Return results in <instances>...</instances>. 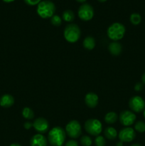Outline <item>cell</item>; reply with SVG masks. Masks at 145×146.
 Here are the masks:
<instances>
[{"label": "cell", "mask_w": 145, "mask_h": 146, "mask_svg": "<svg viewBox=\"0 0 145 146\" xmlns=\"http://www.w3.org/2000/svg\"><path fill=\"white\" fill-rule=\"evenodd\" d=\"M66 138V133L60 126L51 128L48 134V141L52 146H63Z\"/></svg>", "instance_id": "1"}, {"label": "cell", "mask_w": 145, "mask_h": 146, "mask_svg": "<svg viewBox=\"0 0 145 146\" xmlns=\"http://www.w3.org/2000/svg\"><path fill=\"white\" fill-rule=\"evenodd\" d=\"M56 7L55 4L49 0L41 1L37 5L36 13L42 19H51L55 14Z\"/></svg>", "instance_id": "2"}, {"label": "cell", "mask_w": 145, "mask_h": 146, "mask_svg": "<svg viewBox=\"0 0 145 146\" xmlns=\"http://www.w3.org/2000/svg\"><path fill=\"white\" fill-rule=\"evenodd\" d=\"M126 29L124 24L119 22H115L111 24L107 30V35L109 39L117 41L124 37Z\"/></svg>", "instance_id": "3"}, {"label": "cell", "mask_w": 145, "mask_h": 146, "mask_svg": "<svg viewBox=\"0 0 145 146\" xmlns=\"http://www.w3.org/2000/svg\"><path fill=\"white\" fill-rule=\"evenodd\" d=\"M81 35L80 27L77 24H69L65 27L63 36L65 39L69 43H75L79 40Z\"/></svg>", "instance_id": "4"}, {"label": "cell", "mask_w": 145, "mask_h": 146, "mask_svg": "<svg viewBox=\"0 0 145 146\" xmlns=\"http://www.w3.org/2000/svg\"><path fill=\"white\" fill-rule=\"evenodd\" d=\"M85 130L88 133L93 136H98L101 133L102 131V123L98 119L90 118L85 121Z\"/></svg>", "instance_id": "5"}, {"label": "cell", "mask_w": 145, "mask_h": 146, "mask_svg": "<svg viewBox=\"0 0 145 146\" xmlns=\"http://www.w3.org/2000/svg\"><path fill=\"white\" fill-rule=\"evenodd\" d=\"M65 131L67 135L72 139L78 138L82 134V128L80 123L75 120L71 121L67 123Z\"/></svg>", "instance_id": "6"}, {"label": "cell", "mask_w": 145, "mask_h": 146, "mask_svg": "<svg viewBox=\"0 0 145 146\" xmlns=\"http://www.w3.org/2000/svg\"><path fill=\"white\" fill-rule=\"evenodd\" d=\"M78 17L85 21H90L94 17V9L90 4L84 3L78 10Z\"/></svg>", "instance_id": "7"}, {"label": "cell", "mask_w": 145, "mask_h": 146, "mask_svg": "<svg viewBox=\"0 0 145 146\" xmlns=\"http://www.w3.org/2000/svg\"><path fill=\"white\" fill-rule=\"evenodd\" d=\"M129 107L132 112L141 113L145 109V101L139 96H132L129 101Z\"/></svg>", "instance_id": "8"}, {"label": "cell", "mask_w": 145, "mask_h": 146, "mask_svg": "<svg viewBox=\"0 0 145 146\" xmlns=\"http://www.w3.org/2000/svg\"><path fill=\"white\" fill-rule=\"evenodd\" d=\"M136 116L134 112L128 110L122 111L119 114V119L121 124L125 127H130L134 123Z\"/></svg>", "instance_id": "9"}, {"label": "cell", "mask_w": 145, "mask_h": 146, "mask_svg": "<svg viewBox=\"0 0 145 146\" xmlns=\"http://www.w3.org/2000/svg\"><path fill=\"white\" fill-rule=\"evenodd\" d=\"M119 141L123 143H129L133 141L136 138L135 131L131 127H125L122 128L118 134Z\"/></svg>", "instance_id": "10"}, {"label": "cell", "mask_w": 145, "mask_h": 146, "mask_svg": "<svg viewBox=\"0 0 145 146\" xmlns=\"http://www.w3.org/2000/svg\"><path fill=\"white\" fill-rule=\"evenodd\" d=\"M34 129L40 134L46 133L49 130V123L48 121L44 118H38L33 123Z\"/></svg>", "instance_id": "11"}, {"label": "cell", "mask_w": 145, "mask_h": 146, "mask_svg": "<svg viewBox=\"0 0 145 146\" xmlns=\"http://www.w3.org/2000/svg\"><path fill=\"white\" fill-rule=\"evenodd\" d=\"M99 98L98 95L95 93L90 92L85 95V103L88 107L90 108H94L98 106Z\"/></svg>", "instance_id": "12"}, {"label": "cell", "mask_w": 145, "mask_h": 146, "mask_svg": "<svg viewBox=\"0 0 145 146\" xmlns=\"http://www.w3.org/2000/svg\"><path fill=\"white\" fill-rule=\"evenodd\" d=\"M48 140L42 134H36L30 141V145L31 146H46Z\"/></svg>", "instance_id": "13"}, {"label": "cell", "mask_w": 145, "mask_h": 146, "mask_svg": "<svg viewBox=\"0 0 145 146\" xmlns=\"http://www.w3.org/2000/svg\"><path fill=\"white\" fill-rule=\"evenodd\" d=\"M14 104V98L10 94H4L0 98V106L3 108H10Z\"/></svg>", "instance_id": "14"}, {"label": "cell", "mask_w": 145, "mask_h": 146, "mask_svg": "<svg viewBox=\"0 0 145 146\" xmlns=\"http://www.w3.org/2000/svg\"><path fill=\"white\" fill-rule=\"evenodd\" d=\"M108 50L112 55L117 56L122 53V46L120 43H119L118 41H113L109 44Z\"/></svg>", "instance_id": "15"}, {"label": "cell", "mask_w": 145, "mask_h": 146, "mask_svg": "<svg viewBox=\"0 0 145 146\" xmlns=\"http://www.w3.org/2000/svg\"><path fill=\"white\" fill-rule=\"evenodd\" d=\"M82 45H83V47L85 49L91 51L95 47V38L92 36H90L85 37V39L83 40V42H82Z\"/></svg>", "instance_id": "16"}, {"label": "cell", "mask_w": 145, "mask_h": 146, "mask_svg": "<svg viewBox=\"0 0 145 146\" xmlns=\"http://www.w3.org/2000/svg\"><path fill=\"white\" fill-rule=\"evenodd\" d=\"M105 136L109 140H115L117 137V131L113 127L109 126L104 131Z\"/></svg>", "instance_id": "17"}, {"label": "cell", "mask_w": 145, "mask_h": 146, "mask_svg": "<svg viewBox=\"0 0 145 146\" xmlns=\"http://www.w3.org/2000/svg\"><path fill=\"white\" fill-rule=\"evenodd\" d=\"M118 119V115L115 112H113V111H110V112H108L106 115H105V118H104V120H105V123L108 124H112L115 123Z\"/></svg>", "instance_id": "18"}, {"label": "cell", "mask_w": 145, "mask_h": 146, "mask_svg": "<svg viewBox=\"0 0 145 146\" xmlns=\"http://www.w3.org/2000/svg\"><path fill=\"white\" fill-rule=\"evenodd\" d=\"M75 19V14L73 11L70 9L65 10L62 14V19L66 22H72Z\"/></svg>", "instance_id": "19"}, {"label": "cell", "mask_w": 145, "mask_h": 146, "mask_svg": "<svg viewBox=\"0 0 145 146\" xmlns=\"http://www.w3.org/2000/svg\"><path fill=\"white\" fill-rule=\"evenodd\" d=\"M21 113H22V116L25 119L31 120L34 118V111L31 108H30L29 107H25V108H23Z\"/></svg>", "instance_id": "20"}, {"label": "cell", "mask_w": 145, "mask_h": 146, "mask_svg": "<svg viewBox=\"0 0 145 146\" xmlns=\"http://www.w3.org/2000/svg\"><path fill=\"white\" fill-rule=\"evenodd\" d=\"M129 21L133 25H139L142 21V17L138 13H132L129 17Z\"/></svg>", "instance_id": "21"}, {"label": "cell", "mask_w": 145, "mask_h": 146, "mask_svg": "<svg viewBox=\"0 0 145 146\" xmlns=\"http://www.w3.org/2000/svg\"><path fill=\"white\" fill-rule=\"evenodd\" d=\"M134 130L138 133L145 132V123L144 121H139L135 123Z\"/></svg>", "instance_id": "22"}, {"label": "cell", "mask_w": 145, "mask_h": 146, "mask_svg": "<svg viewBox=\"0 0 145 146\" xmlns=\"http://www.w3.org/2000/svg\"><path fill=\"white\" fill-rule=\"evenodd\" d=\"M51 23L55 27H59L62 24V19L59 15L54 14L51 18Z\"/></svg>", "instance_id": "23"}, {"label": "cell", "mask_w": 145, "mask_h": 146, "mask_svg": "<svg viewBox=\"0 0 145 146\" xmlns=\"http://www.w3.org/2000/svg\"><path fill=\"white\" fill-rule=\"evenodd\" d=\"M80 143L83 146H90L92 143V141L88 135H83L80 138Z\"/></svg>", "instance_id": "24"}, {"label": "cell", "mask_w": 145, "mask_h": 146, "mask_svg": "<svg viewBox=\"0 0 145 146\" xmlns=\"http://www.w3.org/2000/svg\"><path fill=\"white\" fill-rule=\"evenodd\" d=\"M95 145L96 146H105L106 141H105V138L100 135L96 136L95 139Z\"/></svg>", "instance_id": "25"}, {"label": "cell", "mask_w": 145, "mask_h": 146, "mask_svg": "<svg viewBox=\"0 0 145 146\" xmlns=\"http://www.w3.org/2000/svg\"><path fill=\"white\" fill-rule=\"evenodd\" d=\"M24 1L28 6H35L38 5L41 0H24Z\"/></svg>", "instance_id": "26"}, {"label": "cell", "mask_w": 145, "mask_h": 146, "mask_svg": "<svg viewBox=\"0 0 145 146\" xmlns=\"http://www.w3.org/2000/svg\"><path fill=\"white\" fill-rule=\"evenodd\" d=\"M134 88L135 91H137V92L142 91V90H143V88H144V84H142V83H141V82L136 83V84L134 85Z\"/></svg>", "instance_id": "27"}, {"label": "cell", "mask_w": 145, "mask_h": 146, "mask_svg": "<svg viewBox=\"0 0 145 146\" xmlns=\"http://www.w3.org/2000/svg\"><path fill=\"white\" fill-rule=\"evenodd\" d=\"M65 146H78V143L75 140H70L65 143Z\"/></svg>", "instance_id": "28"}, {"label": "cell", "mask_w": 145, "mask_h": 146, "mask_svg": "<svg viewBox=\"0 0 145 146\" xmlns=\"http://www.w3.org/2000/svg\"><path fill=\"white\" fill-rule=\"evenodd\" d=\"M24 128H25V129L29 130V129H31V128L33 127V123H32L29 122V121H27V122L24 123Z\"/></svg>", "instance_id": "29"}, {"label": "cell", "mask_w": 145, "mask_h": 146, "mask_svg": "<svg viewBox=\"0 0 145 146\" xmlns=\"http://www.w3.org/2000/svg\"><path fill=\"white\" fill-rule=\"evenodd\" d=\"M142 83L145 85V73H144L142 76Z\"/></svg>", "instance_id": "30"}, {"label": "cell", "mask_w": 145, "mask_h": 146, "mask_svg": "<svg viewBox=\"0 0 145 146\" xmlns=\"http://www.w3.org/2000/svg\"><path fill=\"white\" fill-rule=\"evenodd\" d=\"M116 146H123V142L119 141V142H117L116 143Z\"/></svg>", "instance_id": "31"}, {"label": "cell", "mask_w": 145, "mask_h": 146, "mask_svg": "<svg viewBox=\"0 0 145 146\" xmlns=\"http://www.w3.org/2000/svg\"><path fill=\"white\" fill-rule=\"evenodd\" d=\"M2 1L6 3H11V2H13V1H14L15 0H2Z\"/></svg>", "instance_id": "32"}, {"label": "cell", "mask_w": 145, "mask_h": 146, "mask_svg": "<svg viewBox=\"0 0 145 146\" xmlns=\"http://www.w3.org/2000/svg\"><path fill=\"white\" fill-rule=\"evenodd\" d=\"M75 1H78V2H79V3H82V4H84V3H85L87 0H75Z\"/></svg>", "instance_id": "33"}, {"label": "cell", "mask_w": 145, "mask_h": 146, "mask_svg": "<svg viewBox=\"0 0 145 146\" xmlns=\"http://www.w3.org/2000/svg\"><path fill=\"white\" fill-rule=\"evenodd\" d=\"M10 146H21V145L18 143H12L10 145Z\"/></svg>", "instance_id": "34"}, {"label": "cell", "mask_w": 145, "mask_h": 146, "mask_svg": "<svg viewBox=\"0 0 145 146\" xmlns=\"http://www.w3.org/2000/svg\"><path fill=\"white\" fill-rule=\"evenodd\" d=\"M131 146H142L140 145V144H139V143H134V144H133V145H132Z\"/></svg>", "instance_id": "35"}, {"label": "cell", "mask_w": 145, "mask_h": 146, "mask_svg": "<svg viewBox=\"0 0 145 146\" xmlns=\"http://www.w3.org/2000/svg\"><path fill=\"white\" fill-rule=\"evenodd\" d=\"M98 1H100V2H105L106 1H107V0H98Z\"/></svg>", "instance_id": "36"}, {"label": "cell", "mask_w": 145, "mask_h": 146, "mask_svg": "<svg viewBox=\"0 0 145 146\" xmlns=\"http://www.w3.org/2000/svg\"><path fill=\"white\" fill-rule=\"evenodd\" d=\"M143 116H144V118H145V109L144 110V111H143Z\"/></svg>", "instance_id": "37"}]
</instances>
